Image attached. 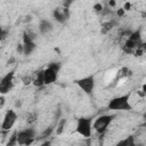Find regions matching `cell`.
<instances>
[{
  "label": "cell",
  "instance_id": "obj_1",
  "mask_svg": "<svg viewBox=\"0 0 146 146\" xmlns=\"http://www.w3.org/2000/svg\"><path fill=\"white\" fill-rule=\"evenodd\" d=\"M129 99H130L129 94L122 95V96H116L108 102L107 108L112 110V111H131L132 106H131Z\"/></svg>",
  "mask_w": 146,
  "mask_h": 146
},
{
  "label": "cell",
  "instance_id": "obj_2",
  "mask_svg": "<svg viewBox=\"0 0 146 146\" xmlns=\"http://www.w3.org/2000/svg\"><path fill=\"white\" fill-rule=\"evenodd\" d=\"M60 63L58 62H52L50 64H48V66L42 70V76H43V82L46 86L48 84H51L54 82L57 81L58 79V74H59V71H60Z\"/></svg>",
  "mask_w": 146,
  "mask_h": 146
},
{
  "label": "cell",
  "instance_id": "obj_3",
  "mask_svg": "<svg viewBox=\"0 0 146 146\" xmlns=\"http://www.w3.org/2000/svg\"><path fill=\"white\" fill-rule=\"evenodd\" d=\"M141 43H143V40H141L140 30L133 31L125 40L123 46V51L127 54H135V51L141 46Z\"/></svg>",
  "mask_w": 146,
  "mask_h": 146
},
{
  "label": "cell",
  "instance_id": "obj_4",
  "mask_svg": "<svg viewBox=\"0 0 146 146\" xmlns=\"http://www.w3.org/2000/svg\"><path fill=\"white\" fill-rule=\"evenodd\" d=\"M115 114H103L100 116H98L94 122H92V128L97 133H105L108 125L112 123V121L114 120Z\"/></svg>",
  "mask_w": 146,
  "mask_h": 146
},
{
  "label": "cell",
  "instance_id": "obj_5",
  "mask_svg": "<svg viewBox=\"0 0 146 146\" xmlns=\"http://www.w3.org/2000/svg\"><path fill=\"white\" fill-rule=\"evenodd\" d=\"M92 121L90 117H79L78 121H76V132L84 137V138H89L91 136V132H92Z\"/></svg>",
  "mask_w": 146,
  "mask_h": 146
},
{
  "label": "cell",
  "instance_id": "obj_6",
  "mask_svg": "<svg viewBox=\"0 0 146 146\" xmlns=\"http://www.w3.org/2000/svg\"><path fill=\"white\" fill-rule=\"evenodd\" d=\"M36 138L35 130L33 128H25L17 131V144L18 145H31Z\"/></svg>",
  "mask_w": 146,
  "mask_h": 146
},
{
  "label": "cell",
  "instance_id": "obj_7",
  "mask_svg": "<svg viewBox=\"0 0 146 146\" xmlns=\"http://www.w3.org/2000/svg\"><path fill=\"white\" fill-rule=\"evenodd\" d=\"M75 83L78 84V87L87 95H91L94 92V89H95V76L94 75H88V76H84V78H81V79H78L75 80Z\"/></svg>",
  "mask_w": 146,
  "mask_h": 146
},
{
  "label": "cell",
  "instance_id": "obj_8",
  "mask_svg": "<svg viewBox=\"0 0 146 146\" xmlns=\"http://www.w3.org/2000/svg\"><path fill=\"white\" fill-rule=\"evenodd\" d=\"M14 76H15V70H11L1 78V81H0V94L1 95H6L13 89Z\"/></svg>",
  "mask_w": 146,
  "mask_h": 146
},
{
  "label": "cell",
  "instance_id": "obj_9",
  "mask_svg": "<svg viewBox=\"0 0 146 146\" xmlns=\"http://www.w3.org/2000/svg\"><path fill=\"white\" fill-rule=\"evenodd\" d=\"M18 119V115L16 113L15 110H8L3 116V120H2V123H1V131H9L14 124L16 123Z\"/></svg>",
  "mask_w": 146,
  "mask_h": 146
},
{
  "label": "cell",
  "instance_id": "obj_10",
  "mask_svg": "<svg viewBox=\"0 0 146 146\" xmlns=\"http://www.w3.org/2000/svg\"><path fill=\"white\" fill-rule=\"evenodd\" d=\"M52 17H54V19H55L57 23L64 24V23H66V21H67L68 17H70L68 9H67V8H64L63 6H62V7H57L56 9L52 10Z\"/></svg>",
  "mask_w": 146,
  "mask_h": 146
},
{
  "label": "cell",
  "instance_id": "obj_11",
  "mask_svg": "<svg viewBox=\"0 0 146 146\" xmlns=\"http://www.w3.org/2000/svg\"><path fill=\"white\" fill-rule=\"evenodd\" d=\"M52 30H54V26H52L50 21H48V19H41L40 21V23H39V32H40V34L47 35Z\"/></svg>",
  "mask_w": 146,
  "mask_h": 146
},
{
  "label": "cell",
  "instance_id": "obj_12",
  "mask_svg": "<svg viewBox=\"0 0 146 146\" xmlns=\"http://www.w3.org/2000/svg\"><path fill=\"white\" fill-rule=\"evenodd\" d=\"M117 146H135L136 145V141H135V137L133 136H129L120 141H117L116 144Z\"/></svg>",
  "mask_w": 146,
  "mask_h": 146
},
{
  "label": "cell",
  "instance_id": "obj_13",
  "mask_svg": "<svg viewBox=\"0 0 146 146\" xmlns=\"http://www.w3.org/2000/svg\"><path fill=\"white\" fill-rule=\"evenodd\" d=\"M33 84L35 87H42L44 86V82H43V76H42V71H39L36 73V76L35 79L33 80Z\"/></svg>",
  "mask_w": 146,
  "mask_h": 146
},
{
  "label": "cell",
  "instance_id": "obj_14",
  "mask_svg": "<svg viewBox=\"0 0 146 146\" xmlns=\"http://www.w3.org/2000/svg\"><path fill=\"white\" fill-rule=\"evenodd\" d=\"M54 130H56V124H51V125H49V127H48V128L40 135V138H48V137H50V136L52 135Z\"/></svg>",
  "mask_w": 146,
  "mask_h": 146
},
{
  "label": "cell",
  "instance_id": "obj_15",
  "mask_svg": "<svg viewBox=\"0 0 146 146\" xmlns=\"http://www.w3.org/2000/svg\"><path fill=\"white\" fill-rule=\"evenodd\" d=\"M38 120V113L36 112H30L26 116V123L27 124H33Z\"/></svg>",
  "mask_w": 146,
  "mask_h": 146
},
{
  "label": "cell",
  "instance_id": "obj_16",
  "mask_svg": "<svg viewBox=\"0 0 146 146\" xmlns=\"http://www.w3.org/2000/svg\"><path fill=\"white\" fill-rule=\"evenodd\" d=\"M65 124H66V119H60L59 122L56 124V133H57V135H60V133L64 131Z\"/></svg>",
  "mask_w": 146,
  "mask_h": 146
},
{
  "label": "cell",
  "instance_id": "obj_17",
  "mask_svg": "<svg viewBox=\"0 0 146 146\" xmlns=\"http://www.w3.org/2000/svg\"><path fill=\"white\" fill-rule=\"evenodd\" d=\"M7 145H8V146L17 145V131H15V132L10 136V138H9V140H8V143H7Z\"/></svg>",
  "mask_w": 146,
  "mask_h": 146
},
{
  "label": "cell",
  "instance_id": "obj_18",
  "mask_svg": "<svg viewBox=\"0 0 146 146\" xmlns=\"http://www.w3.org/2000/svg\"><path fill=\"white\" fill-rule=\"evenodd\" d=\"M73 2H74V0H62V6L64 8L70 9V7L73 5Z\"/></svg>",
  "mask_w": 146,
  "mask_h": 146
},
{
  "label": "cell",
  "instance_id": "obj_19",
  "mask_svg": "<svg viewBox=\"0 0 146 146\" xmlns=\"http://www.w3.org/2000/svg\"><path fill=\"white\" fill-rule=\"evenodd\" d=\"M8 35H9V31L6 30V29H2L1 30V41H5Z\"/></svg>",
  "mask_w": 146,
  "mask_h": 146
},
{
  "label": "cell",
  "instance_id": "obj_20",
  "mask_svg": "<svg viewBox=\"0 0 146 146\" xmlns=\"http://www.w3.org/2000/svg\"><path fill=\"white\" fill-rule=\"evenodd\" d=\"M30 82H33V80H31V79H30L29 76H27V78H24V79H23V83H24V84H29Z\"/></svg>",
  "mask_w": 146,
  "mask_h": 146
},
{
  "label": "cell",
  "instance_id": "obj_21",
  "mask_svg": "<svg viewBox=\"0 0 146 146\" xmlns=\"http://www.w3.org/2000/svg\"><path fill=\"white\" fill-rule=\"evenodd\" d=\"M0 102H1V104H0V108H2L3 105H5V95H1V97H0Z\"/></svg>",
  "mask_w": 146,
  "mask_h": 146
},
{
  "label": "cell",
  "instance_id": "obj_22",
  "mask_svg": "<svg viewBox=\"0 0 146 146\" xmlns=\"http://www.w3.org/2000/svg\"><path fill=\"white\" fill-rule=\"evenodd\" d=\"M21 106H22V100H21V99H17L16 103H15V107H18V108H19Z\"/></svg>",
  "mask_w": 146,
  "mask_h": 146
},
{
  "label": "cell",
  "instance_id": "obj_23",
  "mask_svg": "<svg viewBox=\"0 0 146 146\" xmlns=\"http://www.w3.org/2000/svg\"><path fill=\"white\" fill-rule=\"evenodd\" d=\"M102 8H103V7H102V5H99V3L95 6V10H96V11H102Z\"/></svg>",
  "mask_w": 146,
  "mask_h": 146
},
{
  "label": "cell",
  "instance_id": "obj_24",
  "mask_svg": "<svg viewBox=\"0 0 146 146\" xmlns=\"http://www.w3.org/2000/svg\"><path fill=\"white\" fill-rule=\"evenodd\" d=\"M141 91H143V94H144V95H146V83H145V84H143V87H141Z\"/></svg>",
  "mask_w": 146,
  "mask_h": 146
}]
</instances>
